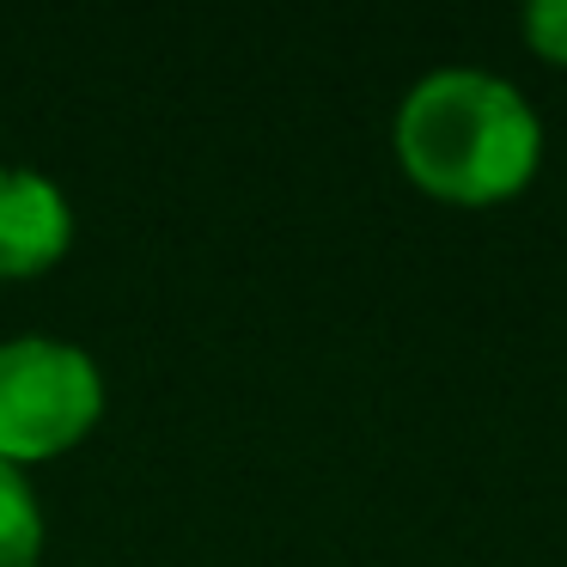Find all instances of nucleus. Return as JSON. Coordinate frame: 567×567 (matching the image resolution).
I'll use <instances>...</instances> for the list:
<instances>
[{
  "label": "nucleus",
  "instance_id": "obj_3",
  "mask_svg": "<svg viewBox=\"0 0 567 567\" xmlns=\"http://www.w3.org/2000/svg\"><path fill=\"white\" fill-rule=\"evenodd\" d=\"M74 250V202L31 165H0V281L50 275Z\"/></svg>",
  "mask_w": 567,
  "mask_h": 567
},
{
  "label": "nucleus",
  "instance_id": "obj_2",
  "mask_svg": "<svg viewBox=\"0 0 567 567\" xmlns=\"http://www.w3.org/2000/svg\"><path fill=\"white\" fill-rule=\"evenodd\" d=\"M104 372L80 342L13 336L0 342V464L31 470L68 457L104 421Z\"/></svg>",
  "mask_w": 567,
  "mask_h": 567
},
{
  "label": "nucleus",
  "instance_id": "obj_4",
  "mask_svg": "<svg viewBox=\"0 0 567 567\" xmlns=\"http://www.w3.org/2000/svg\"><path fill=\"white\" fill-rule=\"evenodd\" d=\"M43 501L25 470L0 464V567H38L43 561Z\"/></svg>",
  "mask_w": 567,
  "mask_h": 567
},
{
  "label": "nucleus",
  "instance_id": "obj_1",
  "mask_svg": "<svg viewBox=\"0 0 567 567\" xmlns=\"http://www.w3.org/2000/svg\"><path fill=\"white\" fill-rule=\"evenodd\" d=\"M403 177L445 208H501L543 165V123L513 80L488 68H433L391 123Z\"/></svg>",
  "mask_w": 567,
  "mask_h": 567
},
{
  "label": "nucleus",
  "instance_id": "obj_5",
  "mask_svg": "<svg viewBox=\"0 0 567 567\" xmlns=\"http://www.w3.org/2000/svg\"><path fill=\"white\" fill-rule=\"evenodd\" d=\"M518 31H525V43L543 62L567 68V0H530L518 13Z\"/></svg>",
  "mask_w": 567,
  "mask_h": 567
}]
</instances>
